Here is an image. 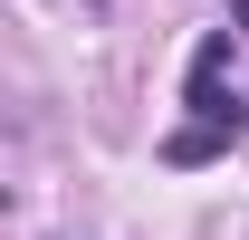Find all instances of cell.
<instances>
[{"label": "cell", "mask_w": 249, "mask_h": 240, "mask_svg": "<svg viewBox=\"0 0 249 240\" xmlns=\"http://www.w3.org/2000/svg\"><path fill=\"white\" fill-rule=\"evenodd\" d=\"M220 144H230V125H182V135H173L163 154H173V163H211Z\"/></svg>", "instance_id": "1"}]
</instances>
